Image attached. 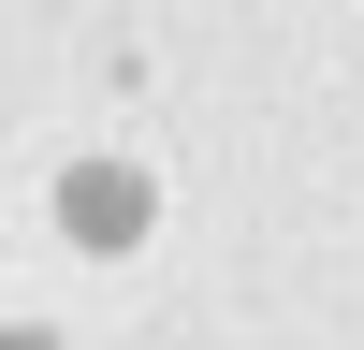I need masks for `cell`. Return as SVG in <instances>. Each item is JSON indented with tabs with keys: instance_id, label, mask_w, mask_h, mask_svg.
<instances>
[{
	"instance_id": "obj_1",
	"label": "cell",
	"mask_w": 364,
	"mask_h": 350,
	"mask_svg": "<svg viewBox=\"0 0 364 350\" xmlns=\"http://www.w3.org/2000/svg\"><path fill=\"white\" fill-rule=\"evenodd\" d=\"M58 219H73V248H132L146 233V175L132 161H73L58 175Z\"/></svg>"
},
{
	"instance_id": "obj_2",
	"label": "cell",
	"mask_w": 364,
	"mask_h": 350,
	"mask_svg": "<svg viewBox=\"0 0 364 350\" xmlns=\"http://www.w3.org/2000/svg\"><path fill=\"white\" fill-rule=\"evenodd\" d=\"M0 350H58V336H0Z\"/></svg>"
}]
</instances>
